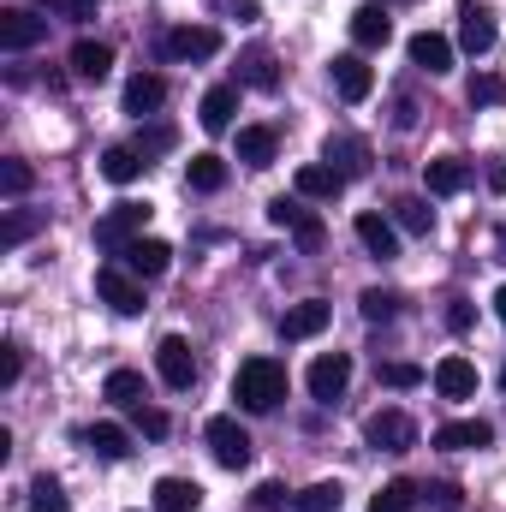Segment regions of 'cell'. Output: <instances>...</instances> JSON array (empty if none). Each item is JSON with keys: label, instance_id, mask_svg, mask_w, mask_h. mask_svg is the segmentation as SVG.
<instances>
[{"label": "cell", "instance_id": "cell-2", "mask_svg": "<svg viewBox=\"0 0 506 512\" xmlns=\"http://www.w3.org/2000/svg\"><path fill=\"white\" fill-rule=\"evenodd\" d=\"M268 221H274V227H286V233L298 239V251H304V256H316L322 245H328L322 215H316V209H304L298 197H274V203H268Z\"/></svg>", "mask_w": 506, "mask_h": 512}, {"label": "cell", "instance_id": "cell-17", "mask_svg": "<svg viewBox=\"0 0 506 512\" xmlns=\"http://www.w3.org/2000/svg\"><path fill=\"white\" fill-rule=\"evenodd\" d=\"M334 90H340V102H364L376 90V72L364 66V54H340L334 60Z\"/></svg>", "mask_w": 506, "mask_h": 512}, {"label": "cell", "instance_id": "cell-39", "mask_svg": "<svg viewBox=\"0 0 506 512\" xmlns=\"http://www.w3.org/2000/svg\"><path fill=\"white\" fill-rule=\"evenodd\" d=\"M173 143H179V131L167 126V120H155V126L137 131V143H131V149H137V155L149 161V155H161V149H173Z\"/></svg>", "mask_w": 506, "mask_h": 512}, {"label": "cell", "instance_id": "cell-27", "mask_svg": "<svg viewBox=\"0 0 506 512\" xmlns=\"http://www.w3.org/2000/svg\"><path fill=\"white\" fill-rule=\"evenodd\" d=\"M393 227L411 233V239H429V233H435V209H429L423 197H399V203H393Z\"/></svg>", "mask_w": 506, "mask_h": 512}, {"label": "cell", "instance_id": "cell-22", "mask_svg": "<svg viewBox=\"0 0 506 512\" xmlns=\"http://www.w3.org/2000/svg\"><path fill=\"white\" fill-rule=\"evenodd\" d=\"M352 42H358V48H387V42H393L387 6H358V12H352Z\"/></svg>", "mask_w": 506, "mask_h": 512}, {"label": "cell", "instance_id": "cell-16", "mask_svg": "<svg viewBox=\"0 0 506 512\" xmlns=\"http://www.w3.org/2000/svg\"><path fill=\"white\" fill-rule=\"evenodd\" d=\"M120 256H126V268L137 280H161V274L173 268V245H167V239H131Z\"/></svg>", "mask_w": 506, "mask_h": 512}, {"label": "cell", "instance_id": "cell-21", "mask_svg": "<svg viewBox=\"0 0 506 512\" xmlns=\"http://www.w3.org/2000/svg\"><path fill=\"white\" fill-rule=\"evenodd\" d=\"M72 72H78L84 84H102V78L114 72V48H108V42H96V36L72 42Z\"/></svg>", "mask_w": 506, "mask_h": 512}, {"label": "cell", "instance_id": "cell-15", "mask_svg": "<svg viewBox=\"0 0 506 512\" xmlns=\"http://www.w3.org/2000/svg\"><path fill=\"white\" fill-rule=\"evenodd\" d=\"M352 233H358V245L376 256V262H393V256H399V227H393L387 215H370V209H364V215L352 221Z\"/></svg>", "mask_w": 506, "mask_h": 512}, {"label": "cell", "instance_id": "cell-40", "mask_svg": "<svg viewBox=\"0 0 506 512\" xmlns=\"http://www.w3.org/2000/svg\"><path fill=\"white\" fill-rule=\"evenodd\" d=\"M30 185H36V173H30L24 161H0V191H6V197H24Z\"/></svg>", "mask_w": 506, "mask_h": 512}, {"label": "cell", "instance_id": "cell-35", "mask_svg": "<svg viewBox=\"0 0 506 512\" xmlns=\"http://www.w3.org/2000/svg\"><path fill=\"white\" fill-rule=\"evenodd\" d=\"M346 489L340 483H310L304 495H292V512H340Z\"/></svg>", "mask_w": 506, "mask_h": 512}, {"label": "cell", "instance_id": "cell-12", "mask_svg": "<svg viewBox=\"0 0 506 512\" xmlns=\"http://www.w3.org/2000/svg\"><path fill=\"white\" fill-rule=\"evenodd\" d=\"M48 36V18H36V12H24V6H6L0 12V48L6 54H24V48H36Z\"/></svg>", "mask_w": 506, "mask_h": 512}, {"label": "cell", "instance_id": "cell-34", "mask_svg": "<svg viewBox=\"0 0 506 512\" xmlns=\"http://www.w3.org/2000/svg\"><path fill=\"white\" fill-rule=\"evenodd\" d=\"M417 501H423V489L411 477H393L376 501H370V512H417Z\"/></svg>", "mask_w": 506, "mask_h": 512}, {"label": "cell", "instance_id": "cell-41", "mask_svg": "<svg viewBox=\"0 0 506 512\" xmlns=\"http://www.w3.org/2000/svg\"><path fill=\"white\" fill-rule=\"evenodd\" d=\"M358 310H364V316H370V322H387V316H393V310H399V292H381V286H370V292H364V298H358Z\"/></svg>", "mask_w": 506, "mask_h": 512}, {"label": "cell", "instance_id": "cell-55", "mask_svg": "<svg viewBox=\"0 0 506 512\" xmlns=\"http://www.w3.org/2000/svg\"><path fill=\"white\" fill-rule=\"evenodd\" d=\"M381 6H387V0H381Z\"/></svg>", "mask_w": 506, "mask_h": 512}, {"label": "cell", "instance_id": "cell-49", "mask_svg": "<svg viewBox=\"0 0 506 512\" xmlns=\"http://www.w3.org/2000/svg\"><path fill=\"white\" fill-rule=\"evenodd\" d=\"M215 12H233L239 24H251L256 12H262V6H256V0H215Z\"/></svg>", "mask_w": 506, "mask_h": 512}, {"label": "cell", "instance_id": "cell-5", "mask_svg": "<svg viewBox=\"0 0 506 512\" xmlns=\"http://www.w3.org/2000/svg\"><path fill=\"white\" fill-rule=\"evenodd\" d=\"M161 54L167 60H215L221 54V30L215 24H179L161 36Z\"/></svg>", "mask_w": 506, "mask_h": 512}, {"label": "cell", "instance_id": "cell-33", "mask_svg": "<svg viewBox=\"0 0 506 512\" xmlns=\"http://www.w3.org/2000/svg\"><path fill=\"white\" fill-rule=\"evenodd\" d=\"M143 167H149V161H143V155H137L131 143H114V149L102 155V179H114V185H131V179H137Z\"/></svg>", "mask_w": 506, "mask_h": 512}, {"label": "cell", "instance_id": "cell-26", "mask_svg": "<svg viewBox=\"0 0 506 512\" xmlns=\"http://www.w3.org/2000/svg\"><path fill=\"white\" fill-rule=\"evenodd\" d=\"M340 191H346V179H340L328 161H310V167H298V197H316V203H322V197H340Z\"/></svg>", "mask_w": 506, "mask_h": 512}, {"label": "cell", "instance_id": "cell-19", "mask_svg": "<svg viewBox=\"0 0 506 512\" xmlns=\"http://www.w3.org/2000/svg\"><path fill=\"white\" fill-rule=\"evenodd\" d=\"M495 441V423H483V417H465V423H441L435 429V447H447V453H471V447H489Z\"/></svg>", "mask_w": 506, "mask_h": 512}, {"label": "cell", "instance_id": "cell-9", "mask_svg": "<svg viewBox=\"0 0 506 512\" xmlns=\"http://www.w3.org/2000/svg\"><path fill=\"white\" fill-rule=\"evenodd\" d=\"M495 36H501L495 6L465 0V6H459V48H465V54H489V48H495Z\"/></svg>", "mask_w": 506, "mask_h": 512}, {"label": "cell", "instance_id": "cell-42", "mask_svg": "<svg viewBox=\"0 0 506 512\" xmlns=\"http://www.w3.org/2000/svg\"><path fill=\"white\" fill-rule=\"evenodd\" d=\"M18 376H24V346L6 340V346H0V387H18Z\"/></svg>", "mask_w": 506, "mask_h": 512}, {"label": "cell", "instance_id": "cell-44", "mask_svg": "<svg viewBox=\"0 0 506 512\" xmlns=\"http://www.w3.org/2000/svg\"><path fill=\"white\" fill-rule=\"evenodd\" d=\"M131 417H137V429L149 435V441H161L173 423H167V411H155V405H131Z\"/></svg>", "mask_w": 506, "mask_h": 512}, {"label": "cell", "instance_id": "cell-24", "mask_svg": "<svg viewBox=\"0 0 506 512\" xmlns=\"http://www.w3.org/2000/svg\"><path fill=\"white\" fill-rule=\"evenodd\" d=\"M203 507V489L191 477H161L155 483V512H197Z\"/></svg>", "mask_w": 506, "mask_h": 512}, {"label": "cell", "instance_id": "cell-1", "mask_svg": "<svg viewBox=\"0 0 506 512\" xmlns=\"http://www.w3.org/2000/svg\"><path fill=\"white\" fill-rule=\"evenodd\" d=\"M233 399L245 405V411H274L280 399H286V364H274V358H245L239 364V376H233Z\"/></svg>", "mask_w": 506, "mask_h": 512}, {"label": "cell", "instance_id": "cell-13", "mask_svg": "<svg viewBox=\"0 0 506 512\" xmlns=\"http://www.w3.org/2000/svg\"><path fill=\"white\" fill-rule=\"evenodd\" d=\"M405 54H411V66H417V72H429V78L453 72V42H447L441 30H417V36L405 42Z\"/></svg>", "mask_w": 506, "mask_h": 512}, {"label": "cell", "instance_id": "cell-51", "mask_svg": "<svg viewBox=\"0 0 506 512\" xmlns=\"http://www.w3.org/2000/svg\"><path fill=\"white\" fill-rule=\"evenodd\" d=\"M489 191H506V167L501 161H489Z\"/></svg>", "mask_w": 506, "mask_h": 512}, {"label": "cell", "instance_id": "cell-20", "mask_svg": "<svg viewBox=\"0 0 506 512\" xmlns=\"http://www.w3.org/2000/svg\"><path fill=\"white\" fill-rule=\"evenodd\" d=\"M435 393H441V399H471V393H477V364L459 358V352L441 358V364H435Z\"/></svg>", "mask_w": 506, "mask_h": 512}, {"label": "cell", "instance_id": "cell-31", "mask_svg": "<svg viewBox=\"0 0 506 512\" xmlns=\"http://www.w3.org/2000/svg\"><path fill=\"white\" fill-rule=\"evenodd\" d=\"M102 399H114L120 411H131V405H143V399H149V387H143V376H137V370H108Z\"/></svg>", "mask_w": 506, "mask_h": 512}, {"label": "cell", "instance_id": "cell-53", "mask_svg": "<svg viewBox=\"0 0 506 512\" xmlns=\"http://www.w3.org/2000/svg\"><path fill=\"white\" fill-rule=\"evenodd\" d=\"M495 316H501V322H506V286H501V292H495Z\"/></svg>", "mask_w": 506, "mask_h": 512}, {"label": "cell", "instance_id": "cell-50", "mask_svg": "<svg viewBox=\"0 0 506 512\" xmlns=\"http://www.w3.org/2000/svg\"><path fill=\"white\" fill-rule=\"evenodd\" d=\"M393 126H417V108H411V96H399V114H393Z\"/></svg>", "mask_w": 506, "mask_h": 512}, {"label": "cell", "instance_id": "cell-6", "mask_svg": "<svg viewBox=\"0 0 506 512\" xmlns=\"http://www.w3.org/2000/svg\"><path fill=\"white\" fill-rule=\"evenodd\" d=\"M304 387H310V399H322V405H334L346 387H352V352H322L316 364H310V376H304Z\"/></svg>", "mask_w": 506, "mask_h": 512}, {"label": "cell", "instance_id": "cell-30", "mask_svg": "<svg viewBox=\"0 0 506 512\" xmlns=\"http://www.w3.org/2000/svg\"><path fill=\"white\" fill-rule=\"evenodd\" d=\"M185 185H191V191H203V197H215V191L227 185V161H221V155H191Z\"/></svg>", "mask_w": 506, "mask_h": 512}, {"label": "cell", "instance_id": "cell-7", "mask_svg": "<svg viewBox=\"0 0 506 512\" xmlns=\"http://www.w3.org/2000/svg\"><path fill=\"white\" fill-rule=\"evenodd\" d=\"M155 370H161V382L173 387V393H185V387L197 382V352H191V340H185V334H167V340L155 346Z\"/></svg>", "mask_w": 506, "mask_h": 512}, {"label": "cell", "instance_id": "cell-43", "mask_svg": "<svg viewBox=\"0 0 506 512\" xmlns=\"http://www.w3.org/2000/svg\"><path fill=\"white\" fill-rule=\"evenodd\" d=\"M423 501H429L435 512H459V507H465V495H459V483H429V489H423Z\"/></svg>", "mask_w": 506, "mask_h": 512}, {"label": "cell", "instance_id": "cell-54", "mask_svg": "<svg viewBox=\"0 0 506 512\" xmlns=\"http://www.w3.org/2000/svg\"><path fill=\"white\" fill-rule=\"evenodd\" d=\"M501 387H506V370H501Z\"/></svg>", "mask_w": 506, "mask_h": 512}, {"label": "cell", "instance_id": "cell-8", "mask_svg": "<svg viewBox=\"0 0 506 512\" xmlns=\"http://www.w3.org/2000/svg\"><path fill=\"white\" fill-rule=\"evenodd\" d=\"M96 292H102L108 310H120V316H143V280H137L131 268H114V262H108V268L96 274Z\"/></svg>", "mask_w": 506, "mask_h": 512}, {"label": "cell", "instance_id": "cell-48", "mask_svg": "<svg viewBox=\"0 0 506 512\" xmlns=\"http://www.w3.org/2000/svg\"><path fill=\"white\" fill-rule=\"evenodd\" d=\"M471 322H477V310H471V298H453V310H447V328H453V334H465Z\"/></svg>", "mask_w": 506, "mask_h": 512}, {"label": "cell", "instance_id": "cell-11", "mask_svg": "<svg viewBox=\"0 0 506 512\" xmlns=\"http://www.w3.org/2000/svg\"><path fill=\"white\" fill-rule=\"evenodd\" d=\"M322 161H328L340 179H364V173H370V143L352 137V131H334V137L322 143Z\"/></svg>", "mask_w": 506, "mask_h": 512}, {"label": "cell", "instance_id": "cell-18", "mask_svg": "<svg viewBox=\"0 0 506 512\" xmlns=\"http://www.w3.org/2000/svg\"><path fill=\"white\" fill-rule=\"evenodd\" d=\"M423 179H429V197H459L471 185V161L465 155H441V161L423 167Z\"/></svg>", "mask_w": 506, "mask_h": 512}, {"label": "cell", "instance_id": "cell-32", "mask_svg": "<svg viewBox=\"0 0 506 512\" xmlns=\"http://www.w3.org/2000/svg\"><path fill=\"white\" fill-rule=\"evenodd\" d=\"M239 78H245L251 90H280V66H274L268 48H251V54L239 60Z\"/></svg>", "mask_w": 506, "mask_h": 512}, {"label": "cell", "instance_id": "cell-10", "mask_svg": "<svg viewBox=\"0 0 506 512\" xmlns=\"http://www.w3.org/2000/svg\"><path fill=\"white\" fill-rule=\"evenodd\" d=\"M364 441H370L376 453H405V447H417V423H411L405 411H376V417L364 423Z\"/></svg>", "mask_w": 506, "mask_h": 512}, {"label": "cell", "instance_id": "cell-4", "mask_svg": "<svg viewBox=\"0 0 506 512\" xmlns=\"http://www.w3.org/2000/svg\"><path fill=\"white\" fill-rule=\"evenodd\" d=\"M143 227H149V203H114L96 221V245L102 251H126L131 239H143Z\"/></svg>", "mask_w": 506, "mask_h": 512}, {"label": "cell", "instance_id": "cell-3", "mask_svg": "<svg viewBox=\"0 0 506 512\" xmlns=\"http://www.w3.org/2000/svg\"><path fill=\"white\" fill-rule=\"evenodd\" d=\"M203 441H209V453H215V465H227V471H245L251 465V429L239 423V417H209L203 423Z\"/></svg>", "mask_w": 506, "mask_h": 512}, {"label": "cell", "instance_id": "cell-28", "mask_svg": "<svg viewBox=\"0 0 506 512\" xmlns=\"http://www.w3.org/2000/svg\"><path fill=\"white\" fill-rule=\"evenodd\" d=\"M274 149H280L274 126H239V161H245V167H268Z\"/></svg>", "mask_w": 506, "mask_h": 512}, {"label": "cell", "instance_id": "cell-14", "mask_svg": "<svg viewBox=\"0 0 506 512\" xmlns=\"http://www.w3.org/2000/svg\"><path fill=\"white\" fill-rule=\"evenodd\" d=\"M328 322H334V304H322V298H304V304H292V310L280 316V340H316Z\"/></svg>", "mask_w": 506, "mask_h": 512}, {"label": "cell", "instance_id": "cell-52", "mask_svg": "<svg viewBox=\"0 0 506 512\" xmlns=\"http://www.w3.org/2000/svg\"><path fill=\"white\" fill-rule=\"evenodd\" d=\"M495 262H506V221H501V233H495Z\"/></svg>", "mask_w": 506, "mask_h": 512}, {"label": "cell", "instance_id": "cell-38", "mask_svg": "<svg viewBox=\"0 0 506 512\" xmlns=\"http://www.w3.org/2000/svg\"><path fill=\"white\" fill-rule=\"evenodd\" d=\"M30 512H72V501H66V489L54 477H36L30 483Z\"/></svg>", "mask_w": 506, "mask_h": 512}, {"label": "cell", "instance_id": "cell-29", "mask_svg": "<svg viewBox=\"0 0 506 512\" xmlns=\"http://www.w3.org/2000/svg\"><path fill=\"white\" fill-rule=\"evenodd\" d=\"M84 447H90L96 459H126L131 435L120 429V423H90V429H84Z\"/></svg>", "mask_w": 506, "mask_h": 512}, {"label": "cell", "instance_id": "cell-23", "mask_svg": "<svg viewBox=\"0 0 506 512\" xmlns=\"http://www.w3.org/2000/svg\"><path fill=\"white\" fill-rule=\"evenodd\" d=\"M233 114H239V84H215V90L203 96V108H197L203 131H227L233 126Z\"/></svg>", "mask_w": 506, "mask_h": 512}, {"label": "cell", "instance_id": "cell-46", "mask_svg": "<svg viewBox=\"0 0 506 512\" xmlns=\"http://www.w3.org/2000/svg\"><path fill=\"white\" fill-rule=\"evenodd\" d=\"M42 12H54V18H72V24H84V18H96V0H42Z\"/></svg>", "mask_w": 506, "mask_h": 512}, {"label": "cell", "instance_id": "cell-47", "mask_svg": "<svg viewBox=\"0 0 506 512\" xmlns=\"http://www.w3.org/2000/svg\"><path fill=\"white\" fill-rule=\"evenodd\" d=\"M376 376H381V387H423V370L417 364H381Z\"/></svg>", "mask_w": 506, "mask_h": 512}, {"label": "cell", "instance_id": "cell-36", "mask_svg": "<svg viewBox=\"0 0 506 512\" xmlns=\"http://www.w3.org/2000/svg\"><path fill=\"white\" fill-rule=\"evenodd\" d=\"M36 227H42V215H30V209H6V221H0V251H18Z\"/></svg>", "mask_w": 506, "mask_h": 512}, {"label": "cell", "instance_id": "cell-25", "mask_svg": "<svg viewBox=\"0 0 506 512\" xmlns=\"http://www.w3.org/2000/svg\"><path fill=\"white\" fill-rule=\"evenodd\" d=\"M161 102H167V84H161L155 72H137L126 84V114H137V120H143V114H161Z\"/></svg>", "mask_w": 506, "mask_h": 512}, {"label": "cell", "instance_id": "cell-45", "mask_svg": "<svg viewBox=\"0 0 506 512\" xmlns=\"http://www.w3.org/2000/svg\"><path fill=\"white\" fill-rule=\"evenodd\" d=\"M251 507L256 512H280V507H292V495H286V483H256Z\"/></svg>", "mask_w": 506, "mask_h": 512}, {"label": "cell", "instance_id": "cell-37", "mask_svg": "<svg viewBox=\"0 0 506 512\" xmlns=\"http://www.w3.org/2000/svg\"><path fill=\"white\" fill-rule=\"evenodd\" d=\"M465 96H471V108H501V102H506V78H495V72H477V78L465 84Z\"/></svg>", "mask_w": 506, "mask_h": 512}]
</instances>
